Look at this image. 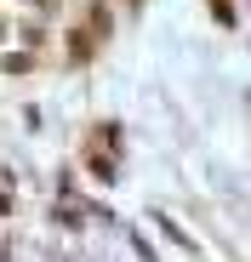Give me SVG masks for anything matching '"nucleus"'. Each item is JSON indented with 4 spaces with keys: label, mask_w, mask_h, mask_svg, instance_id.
I'll use <instances>...</instances> for the list:
<instances>
[{
    "label": "nucleus",
    "mask_w": 251,
    "mask_h": 262,
    "mask_svg": "<svg viewBox=\"0 0 251 262\" xmlns=\"http://www.w3.org/2000/svg\"><path fill=\"white\" fill-rule=\"evenodd\" d=\"M212 12H217V17H223V23H228V29H234V23H240V17H234V6H228V0H212Z\"/></svg>",
    "instance_id": "f03ea898"
},
{
    "label": "nucleus",
    "mask_w": 251,
    "mask_h": 262,
    "mask_svg": "<svg viewBox=\"0 0 251 262\" xmlns=\"http://www.w3.org/2000/svg\"><path fill=\"white\" fill-rule=\"evenodd\" d=\"M69 52H74V63H86V57H92V34H74Z\"/></svg>",
    "instance_id": "f257e3e1"
}]
</instances>
